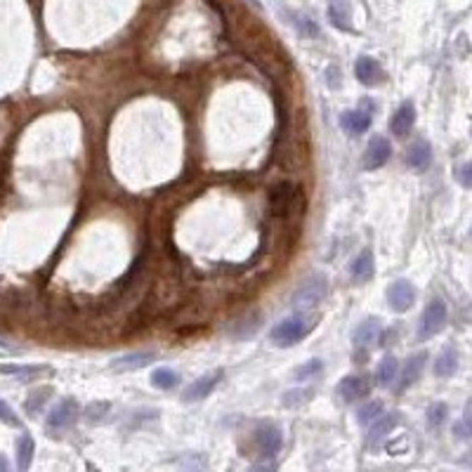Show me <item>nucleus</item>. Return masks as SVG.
Listing matches in <instances>:
<instances>
[{"instance_id":"nucleus-16","label":"nucleus","mask_w":472,"mask_h":472,"mask_svg":"<svg viewBox=\"0 0 472 472\" xmlns=\"http://www.w3.org/2000/svg\"><path fill=\"white\" fill-rule=\"evenodd\" d=\"M430 161H432V146H430L427 139H415L406 151V166L422 173V171H427Z\"/></svg>"},{"instance_id":"nucleus-4","label":"nucleus","mask_w":472,"mask_h":472,"mask_svg":"<svg viewBox=\"0 0 472 472\" xmlns=\"http://www.w3.org/2000/svg\"><path fill=\"white\" fill-rule=\"evenodd\" d=\"M224 378V369H213L208 373H203L201 378H196L192 385L187 387L185 392H182V401L185 404H196V401H203L206 397L215 392V387L222 383Z\"/></svg>"},{"instance_id":"nucleus-19","label":"nucleus","mask_w":472,"mask_h":472,"mask_svg":"<svg viewBox=\"0 0 472 472\" xmlns=\"http://www.w3.org/2000/svg\"><path fill=\"white\" fill-rule=\"evenodd\" d=\"M399 425V413H380L376 420L371 422V432H369V442L378 444L383 442L387 434L392 432L394 427Z\"/></svg>"},{"instance_id":"nucleus-6","label":"nucleus","mask_w":472,"mask_h":472,"mask_svg":"<svg viewBox=\"0 0 472 472\" xmlns=\"http://www.w3.org/2000/svg\"><path fill=\"white\" fill-rule=\"evenodd\" d=\"M387 302H390V307L394 312H408V309L413 307L415 302V288L413 284H408L406 279H397L392 281L390 286H387Z\"/></svg>"},{"instance_id":"nucleus-25","label":"nucleus","mask_w":472,"mask_h":472,"mask_svg":"<svg viewBox=\"0 0 472 472\" xmlns=\"http://www.w3.org/2000/svg\"><path fill=\"white\" fill-rule=\"evenodd\" d=\"M151 385L159 387V390H175V387L180 385V373L168 369V366H163V369H156L151 373Z\"/></svg>"},{"instance_id":"nucleus-30","label":"nucleus","mask_w":472,"mask_h":472,"mask_svg":"<svg viewBox=\"0 0 472 472\" xmlns=\"http://www.w3.org/2000/svg\"><path fill=\"white\" fill-rule=\"evenodd\" d=\"M447 415H449L447 404H444V401H434V404L427 408V425L430 427H439L442 422L447 420Z\"/></svg>"},{"instance_id":"nucleus-26","label":"nucleus","mask_w":472,"mask_h":472,"mask_svg":"<svg viewBox=\"0 0 472 472\" xmlns=\"http://www.w3.org/2000/svg\"><path fill=\"white\" fill-rule=\"evenodd\" d=\"M50 394H54V390L52 387H38V390H33L31 394H29V399H26V404H24V408H26V413H31V415H36L40 408L45 406V401L50 399Z\"/></svg>"},{"instance_id":"nucleus-31","label":"nucleus","mask_w":472,"mask_h":472,"mask_svg":"<svg viewBox=\"0 0 472 472\" xmlns=\"http://www.w3.org/2000/svg\"><path fill=\"white\" fill-rule=\"evenodd\" d=\"M312 390H291V392H286L284 397H281V404L284 406H300V404H307L309 399H312Z\"/></svg>"},{"instance_id":"nucleus-15","label":"nucleus","mask_w":472,"mask_h":472,"mask_svg":"<svg viewBox=\"0 0 472 472\" xmlns=\"http://www.w3.org/2000/svg\"><path fill=\"white\" fill-rule=\"evenodd\" d=\"M373 274H376V260H373V253L369 248H364L355 260H352L350 277H352V281H357V284H366V281L373 279Z\"/></svg>"},{"instance_id":"nucleus-34","label":"nucleus","mask_w":472,"mask_h":472,"mask_svg":"<svg viewBox=\"0 0 472 472\" xmlns=\"http://www.w3.org/2000/svg\"><path fill=\"white\" fill-rule=\"evenodd\" d=\"M463 187H470V166H463Z\"/></svg>"},{"instance_id":"nucleus-24","label":"nucleus","mask_w":472,"mask_h":472,"mask_svg":"<svg viewBox=\"0 0 472 472\" xmlns=\"http://www.w3.org/2000/svg\"><path fill=\"white\" fill-rule=\"evenodd\" d=\"M33 454H36V444H33L31 434H22L17 439V468L19 470H29Z\"/></svg>"},{"instance_id":"nucleus-22","label":"nucleus","mask_w":472,"mask_h":472,"mask_svg":"<svg viewBox=\"0 0 472 472\" xmlns=\"http://www.w3.org/2000/svg\"><path fill=\"white\" fill-rule=\"evenodd\" d=\"M458 350L456 347H444L442 352H439V357L434 359V373L439 378H449V376H454V373L458 371Z\"/></svg>"},{"instance_id":"nucleus-2","label":"nucleus","mask_w":472,"mask_h":472,"mask_svg":"<svg viewBox=\"0 0 472 472\" xmlns=\"http://www.w3.org/2000/svg\"><path fill=\"white\" fill-rule=\"evenodd\" d=\"M326 291H328L326 277L314 274V277H309L305 284L293 293V307L298 309V312H309V309L316 307L326 298Z\"/></svg>"},{"instance_id":"nucleus-27","label":"nucleus","mask_w":472,"mask_h":472,"mask_svg":"<svg viewBox=\"0 0 472 472\" xmlns=\"http://www.w3.org/2000/svg\"><path fill=\"white\" fill-rule=\"evenodd\" d=\"M323 371V362L321 359H309V362H305V364H300L298 369L293 371V380H312V378H316L319 373Z\"/></svg>"},{"instance_id":"nucleus-33","label":"nucleus","mask_w":472,"mask_h":472,"mask_svg":"<svg viewBox=\"0 0 472 472\" xmlns=\"http://www.w3.org/2000/svg\"><path fill=\"white\" fill-rule=\"evenodd\" d=\"M0 420H3L5 425H10V427H19L17 413L12 411V406L8 404V401H3V399H0Z\"/></svg>"},{"instance_id":"nucleus-32","label":"nucleus","mask_w":472,"mask_h":472,"mask_svg":"<svg viewBox=\"0 0 472 472\" xmlns=\"http://www.w3.org/2000/svg\"><path fill=\"white\" fill-rule=\"evenodd\" d=\"M293 22H295V29H298V33H302V36H307V38H316V36H319V29H316V24H314L309 17L295 15Z\"/></svg>"},{"instance_id":"nucleus-14","label":"nucleus","mask_w":472,"mask_h":472,"mask_svg":"<svg viewBox=\"0 0 472 472\" xmlns=\"http://www.w3.org/2000/svg\"><path fill=\"white\" fill-rule=\"evenodd\" d=\"M413 123H415V107H413V102H404L390 118V132H392V135H397V137H406L408 132H411Z\"/></svg>"},{"instance_id":"nucleus-10","label":"nucleus","mask_w":472,"mask_h":472,"mask_svg":"<svg viewBox=\"0 0 472 472\" xmlns=\"http://www.w3.org/2000/svg\"><path fill=\"white\" fill-rule=\"evenodd\" d=\"M295 196H298V192H295L293 185H288V182H284V185H277L270 192V208L272 213L277 217H284L291 213V208L295 206Z\"/></svg>"},{"instance_id":"nucleus-35","label":"nucleus","mask_w":472,"mask_h":472,"mask_svg":"<svg viewBox=\"0 0 472 472\" xmlns=\"http://www.w3.org/2000/svg\"><path fill=\"white\" fill-rule=\"evenodd\" d=\"M8 468H10V465H8V461H5V458L0 456V472H5V470H8Z\"/></svg>"},{"instance_id":"nucleus-20","label":"nucleus","mask_w":472,"mask_h":472,"mask_svg":"<svg viewBox=\"0 0 472 472\" xmlns=\"http://www.w3.org/2000/svg\"><path fill=\"white\" fill-rule=\"evenodd\" d=\"M425 359H427V355L425 352H420V355H413V357H408V362H406V366H404V371H401V380H399V387L397 390L399 392H404V390H408L415 380L420 378V373H422V366H425Z\"/></svg>"},{"instance_id":"nucleus-7","label":"nucleus","mask_w":472,"mask_h":472,"mask_svg":"<svg viewBox=\"0 0 472 472\" xmlns=\"http://www.w3.org/2000/svg\"><path fill=\"white\" fill-rule=\"evenodd\" d=\"M390 156H392L390 139L383 135L371 137V142L366 144V151H364V168L366 171H378V168H383L387 161H390Z\"/></svg>"},{"instance_id":"nucleus-29","label":"nucleus","mask_w":472,"mask_h":472,"mask_svg":"<svg viewBox=\"0 0 472 472\" xmlns=\"http://www.w3.org/2000/svg\"><path fill=\"white\" fill-rule=\"evenodd\" d=\"M109 411H111V404L109 401H93L88 408H86V420L90 422V425H97V422H102L104 420V415H109Z\"/></svg>"},{"instance_id":"nucleus-3","label":"nucleus","mask_w":472,"mask_h":472,"mask_svg":"<svg viewBox=\"0 0 472 472\" xmlns=\"http://www.w3.org/2000/svg\"><path fill=\"white\" fill-rule=\"evenodd\" d=\"M444 326H447V305H444V300L434 298L427 302L425 312L420 316L418 338L420 340H430V338H434L437 333H442Z\"/></svg>"},{"instance_id":"nucleus-17","label":"nucleus","mask_w":472,"mask_h":472,"mask_svg":"<svg viewBox=\"0 0 472 472\" xmlns=\"http://www.w3.org/2000/svg\"><path fill=\"white\" fill-rule=\"evenodd\" d=\"M352 340H355L357 347H371V345H376L380 340V321L376 319V316H369V319H364L355 328V335H352Z\"/></svg>"},{"instance_id":"nucleus-8","label":"nucleus","mask_w":472,"mask_h":472,"mask_svg":"<svg viewBox=\"0 0 472 472\" xmlns=\"http://www.w3.org/2000/svg\"><path fill=\"white\" fill-rule=\"evenodd\" d=\"M371 392V380L366 376H357V373H352V376H345L340 383H338V394L352 404V401H359L364 397H369Z\"/></svg>"},{"instance_id":"nucleus-18","label":"nucleus","mask_w":472,"mask_h":472,"mask_svg":"<svg viewBox=\"0 0 472 472\" xmlns=\"http://www.w3.org/2000/svg\"><path fill=\"white\" fill-rule=\"evenodd\" d=\"M328 19L335 29L352 31V0H330Z\"/></svg>"},{"instance_id":"nucleus-5","label":"nucleus","mask_w":472,"mask_h":472,"mask_svg":"<svg viewBox=\"0 0 472 472\" xmlns=\"http://www.w3.org/2000/svg\"><path fill=\"white\" fill-rule=\"evenodd\" d=\"M76 415H79V401L74 397H64L62 401H57V406H54L50 415H47V420H45L47 432L54 434V432H62V430L71 427L76 422Z\"/></svg>"},{"instance_id":"nucleus-11","label":"nucleus","mask_w":472,"mask_h":472,"mask_svg":"<svg viewBox=\"0 0 472 472\" xmlns=\"http://www.w3.org/2000/svg\"><path fill=\"white\" fill-rule=\"evenodd\" d=\"M258 449L265 458H274L281 451V444H284V437H281V430L277 425H263L255 434Z\"/></svg>"},{"instance_id":"nucleus-13","label":"nucleus","mask_w":472,"mask_h":472,"mask_svg":"<svg viewBox=\"0 0 472 472\" xmlns=\"http://www.w3.org/2000/svg\"><path fill=\"white\" fill-rule=\"evenodd\" d=\"M371 121H373L371 111H364V109H350L340 116V125L352 137L364 135V132L371 128Z\"/></svg>"},{"instance_id":"nucleus-12","label":"nucleus","mask_w":472,"mask_h":472,"mask_svg":"<svg viewBox=\"0 0 472 472\" xmlns=\"http://www.w3.org/2000/svg\"><path fill=\"white\" fill-rule=\"evenodd\" d=\"M154 359H156L154 352H130V355L116 357L109 366H111V371H116V373H130V371H139V369H144V366H149Z\"/></svg>"},{"instance_id":"nucleus-23","label":"nucleus","mask_w":472,"mask_h":472,"mask_svg":"<svg viewBox=\"0 0 472 472\" xmlns=\"http://www.w3.org/2000/svg\"><path fill=\"white\" fill-rule=\"evenodd\" d=\"M397 373H399L397 357L387 355L383 362L378 364V369H376V383H378L380 387H390L394 380H397Z\"/></svg>"},{"instance_id":"nucleus-21","label":"nucleus","mask_w":472,"mask_h":472,"mask_svg":"<svg viewBox=\"0 0 472 472\" xmlns=\"http://www.w3.org/2000/svg\"><path fill=\"white\" fill-rule=\"evenodd\" d=\"M0 373L15 376L17 380H36L43 373H50V366H26V364H0Z\"/></svg>"},{"instance_id":"nucleus-1","label":"nucleus","mask_w":472,"mask_h":472,"mask_svg":"<svg viewBox=\"0 0 472 472\" xmlns=\"http://www.w3.org/2000/svg\"><path fill=\"white\" fill-rule=\"evenodd\" d=\"M314 328H316V314L300 312L295 316H288L284 321H279L277 326L272 328L270 340L277 345V347H293L302 338L312 333Z\"/></svg>"},{"instance_id":"nucleus-28","label":"nucleus","mask_w":472,"mask_h":472,"mask_svg":"<svg viewBox=\"0 0 472 472\" xmlns=\"http://www.w3.org/2000/svg\"><path fill=\"white\" fill-rule=\"evenodd\" d=\"M385 411V406H383V401H366V404L359 408L357 411V420H359V425H371L373 420L378 418L380 413Z\"/></svg>"},{"instance_id":"nucleus-9","label":"nucleus","mask_w":472,"mask_h":472,"mask_svg":"<svg viewBox=\"0 0 472 472\" xmlns=\"http://www.w3.org/2000/svg\"><path fill=\"white\" fill-rule=\"evenodd\" d=\"M355 74H357V81L362 83V86H366V88H376V86H380V83L385 81L383 67H380L373 57H369V54H362V57L357 59Z\"/></svg>"}]
</instances>
